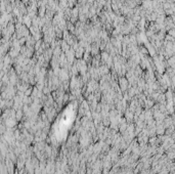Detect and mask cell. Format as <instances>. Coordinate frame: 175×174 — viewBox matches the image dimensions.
<instances>
[{
    "instance_id": "cell-1",
    "label": "cell",
    "mask_w": 175,
    "mask_h": 174,
    "mask_svg": "<svg viewBox=\"0 0 175 174\" xmlns=\"http://www.w3.org/2000/svg\"><path fill=\"white\" fill-rule=\"evenodd\" d=\"M118 85L119 87L121 88L122 92H126L128 89H129V87H130V84H129V81L127 80L126 77H120L118 80Z\"/></svg>"
},
{
    "instance_id": "cell-12",
    "label": "cell",
    "mask_w": 175,
    "mask_h": 174,
    "mask_svg": "<svg viewBox=\"0 0 175 174\" xmlns=\"http://www.w3.org/2000/svg\"><path fill=\"white\" fill-rule=\"evenodd\" d=\"M18 40H20V44H21L22 46H24V45H26V43H27V40H28V38H26V37H23V38L18 39Z\"/></svg>"
},
{
    "instance_id": "cell-4",
    "label": "cell",
    "mask_w": 175,
    "mask_h": 174,
    "mask_svg": "<svg viewBox=\"0 0 175 174\" xmlns=\"http://www.w3.org/2000/svg\"><path fill=\"white\" fill-rule=\"evenodd\" d=\"M24 25H25V26H27L29 29L31 28V27H32V18H31L29 15H25L24 16Z\"/></svg>"
},
{
    "instance_id": "cell-14",
    "label": "cell",
    "mask_w": 175,
    "mask_h": 174,
    "mask_svg": "<svg viewBox=\"0 0 175 174\" xmlns=\"http://www.w3.org/2000/svg\"><path fill=\"white\" fill-rule=\"evenodd\" d=\"M15 116H16L17 119L20 120L21 118H22V116H23V112H22L21 110H17V111H16V115H15Z\"/></svg>"
},
{
    "instance_id": "cell-10",
    "label": "cell",
    "mask_w": 175,
    "mask_h": 174,
    "mask_svg": "<svg viewBox=\"0 0 175 174\" xmlns=\"http://www.w3.org/2000/svg\"><path fill=\"white\" fill-rule=\"evenodd\" d=\"M158 16H159V14L156 12L155 10L152 12V14H151V18H152V22H156V20L158 18Z\"/></svg>"
},
{
    "instance_id": "cell-15",
    "label": "cell",
    "mask_w": 175,
    "mask_h": 174,
    "mask_svg": "<svg viewBox=\"0 0 175 174\" xmlns=\"http://www.w3.org/2000/svg\"><path fill=\"white\" fill-rule=\"evenodd\" d=\"M69 99H70V94H69V93H66V94L64 95V102H67Z\"/></svg>"
},
{
    "instance_id": "cell-3",
    "label": "cell",
    "mask_w": 175,
    "mask_h": 174,
    "mask_svg": "<svg viewBox=\"0 0 175 174\" xmlns=\"http://www.w3.org/2000/svg\"><path fill=\"white\" fill-rule=\"evenodd\" d=\"M142 8H145L146 10H148V9H154L153 8V1H148V0H145V1H142Z\"/></svg>"
},
{
    "instance_id": "cell-6",
    "label": "cell",
    "mask_w": 175,
    "mask_h": 174,
    "mask_svg": "<svg viewBox=\"0 0 175 174\" xmlns=\"http://www.w3.org/2000/svg\"><path fill=\"white\" fill-rule=\"evenodd\" d=\"M46 12H47L46 6H41V7L38 8V16H40V17H45Z\"/></svg>"
},
{
    "instance_id": "cell-7",
    "label": "cell",
    "mask_w": 175,
    "mask_h": 174,
    "mask_svg": "<svg viewBox=\"0 0 175 174\" xmlns=\"http://www.w3.org/2000/svg\"><path fill=\"white\" fill-rule=\"evenodd\" d=\"M61 53H62V50H61L60 46H58L57 48H54V49H53V57L59 58L60 55H61Z\"/></svg>"
},
{
    "instance_id": "cell-13",
    "label": "cell",
    "mask_w": 175,
    "mask_h": 174,
    "mask_svg": "<svg viewBox=\"0 0 175 174\" xmlns=\"http://www.w3.org/2000/svg\"><path fill=\"white\" fill-rule=\"evenodd\" d=\"M162 6H163L164 10L170 9V8H171V3H169V2H166V3H164V4H162Z\"/></svg>"
},
{
    "instance_id": "cell-11",
    "label": "cell",
    "mask_w": 175,
    "mask_h": 174,
    "mask_svg": "<svg viewBox=\"0 0 175 174\" xmlns=\"http://www.w3.org/2000/svg\"><path fill=\"white\" fill-rule=\"evenodd\" d=\"M32 92H33V87L31 86V87H29V88L25 91V95H27V96H31L32 95Z\"/></svg>"
},
{
    "instance_id": "cell-8",
    "label": "cell",
    "mask_w": 175,
    "mask_h": 174,
    "mask_svg": "<svg viewBox=\"0 0 175 174\" xmlns=\"http://www.w3.org/2000/svg\"><path fill=\"white\" fill-rule=\"evenodd\" d=\"M167 63H168V65H169V67L175 68V55L171 57L169 59H167Z\"/></svg>"
},
{
    "instance_id": "cell-16",
    "label": "cell",
    "mask_w": 175,
    "mask_h": 174,
    "mask_svg": "<svg viewBox=\"0 0 175 174\" xmlns=\"http://www.w3.org/2000/svg\"><path fill=\"white\" fill-rule=\"evenodd\" d=\"M159 1H160V3H161V4H164V3H166V2H167V0H159Z\"/></svg>"
},
{
    "instance_id": "cell-5",
    "label": "cell",
    "mask_w": 175,
    "mask_h": 174,
    "mask_svg": "<svg viewBox=\"0 0 175 174\" xmlns=\"http://www.w3.org/2000/svg\"><path fill=\"white\" fill-rule=\"evenodd\" d=\"M60 48H61V50H62V52H68L69 50L71 49V46L68 44V42L67 41H65V40H62V42H61V45H60Z\"/></svg>"
},
{
    "instance_id": "cell-2",
    "label": "cell",
    "mask_w": 175,
    "mask_h": 174,
    "mask_svg": "<svg viewBox=\"0 0 175 174\" xmlns=\"http://www.w3.org/2000/svg\"><path fill=\"white\" fill-rule=\"evenodd\" d=\"M85 53V48L84 47H79L76 52H75V57H76V59H82L83 58V55Z\"/></svg>"
},
{
    "instance_id": "cell-9",
    "label": "cell",
    "mask_w": 175,
    "mask_h": 174,
    "mask_svg": "<svg viewBox=\"0 0 175 174\" xmlns=\"http://www.w3.org/2000/svg\"><path fill=\"white\" fill-rule=\"evenodd\" d=\"M70 35H71V33L69 32V30H66V31H64V35H62V40L67 41V40L69 39V37H70Z\"/></svg>"
}]
</instances>
